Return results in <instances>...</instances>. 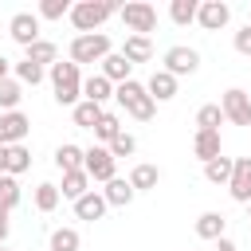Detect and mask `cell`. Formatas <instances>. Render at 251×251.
<instances>
[{
	"label": "cell",
	"instance_id": "obj_34",
	"mask_svg": "<svg viewBox=\"0 0 251 251\" xmlns=\"http://www.w3.org/2000/svg\"><path fill=\"white\" fill-rule=\"evenodd\" d=\"M0 204H4L8 212L20 204V184H16V176H8V173L0 176Z\"/></svg>",
	"mask_w": 251,
	"mask_h": 251
},
{
	"label": "cell",
	"instance_id": "obj_29",
	"mask_svg": "<svg viewBox=\"0 0 251 251\" xmlns=\"http://www.w3.org/2000/svg\"><path fill=\"white\" fill-rule=\"evenodd\" d=\"M204 176H208L212 184H227V180H231V157H216V161H208V165H204Z\"/></svg>",
	"mask_w": 251,
	"mask_h": 251
},
{
	"label": "cell",
	"instance_id": "obj_9",
	"mask_svg": "<svg viewBox=\"0 0 251 251\" xmlns=\"http://www.w3.org/2000/svg\"><path fill=\"white\" fill-rule=\"evenodd\" d=\"M8 35L27 51L31 43H39V16H31V12H16L12 24H8Z\"/></svg>",
	"mask_w": 251,
	"mask_h": 251
},
{
	"label": "cell",
	"instance_id": "obj_23",
	"mask_svg": "<svg viewBox=\"0 0 251 251\" xmlns=\"http://www.w3.org/2000/svg\"><path fill=\"white\" fill-rule=\"evenodd\" d=\"M90 176L78 169V173H63V188H59V196H67V200H78V196H86L90 188Z\"/></svg>",
	"mask_w": 251,
	"mask_h": 251
},
{
	"label": "cell",
	"instance_id": "obj_1",
	"mask_svg": "<svg viewBox=\"0 0 251 251\" xmlns=\"http://www.w3.org/2000/svg\"><path fill=\"white\" fill-rule=\"evenodd\" d=\"M51 86H55V102L59 106H78L82 102V71L75 63H51Z\"/></svg>",
	"mask_w": 251,
	"mask_h": 251
},
{
	"label": "cell",
	"instance_id": "obj_16",
	"mask_svg": "<svg viewBox=\"0 0 251 251\" xmlns=\"http://www.w3.org/2000/svg\"><path fill=\"white\" fill-rule=\"evenodd\" d=\"M192 153L208 165V161H216L220 157V133H212V129H196V137H192Z\"/></svg>",
	"mask_w": 251,
	"mask_h": 251
},
{
	"label": "cell",
	"instance_id": "obj_19",
	"mask_svg": "<svg viewBox=\"0 0 251 251\" xmlns=\"http://www.w3.org/2000/svg\"><path fill=\"white\" fill-rule=\"evenodd\" d=\"M157 180H161V169H157V165H133V173H129V188H133V192L157 188Z\"/></svg>",
	"mask_w": 251,
	"mask_h": 251
},
{
	"label": "cell",
	"instance_id": "obj_4",
	"mask_svg": "<svg viewBox=\"0 0 251 251\" xmlns=\"http://www.w3.org/2000/svg\"><path fill=\"white\" fill-rule=\"evenodd\" d=\"M110 55V35L94 31V35H75L71 39V63H102Z\"/></svg>",
	"mask_w": 251,
	"mask_h": 251
},
{
	"label": "cell",
	"instance_id": "obj_11",
	"mask_svg": "<svg viewBox=\"0 0 251 251\" xmlns=\"http://www.w3.org/2000/svg\"><path fill=\"white\" fill-rule=\"evenodd\" d=\"M200 67V55L192 51V47H169L165 51V67L161 71H169L173 78H180V75H192Z\"/></svg>",
	"mask_w": 251,
	"mask_h": 251
},
{
	"label": "cell",
	"instance_id": "obj_21",
	"mask_svg": "<svg viewBox=\"0 0 251 251\" xmlns=\"http://www.w3.org/2000/svg\"><path fill=\"white\" fill-rule=\"evenodd\" d=\"M122 55H126V63L133 67V63H145L149 55H153V43L145 39V35H129L126 39V47H122Z\"/></svg>",
	"mask_w": 251,
	"mask_h": 251
},
{
	"label": "cell",
	"instance_id": "obj_17",
	"mask_svg": "<svg viewBox=\"0 0 251 251\" xmlns=\"http://www.w3.org/2000/svg\"><path fill=\"white\" fill-rule=\"evenodd\" d=\"M110 94H114V82H110V78H102V75H90V78H82V98H86V102L102 106Z\"/></svg>",
	"mask_w": 251,
	"mask_h": 251
},
{
	"label": "cell",
	"instance_id": "obj_31",
	"mask_svg": "<svg viewBox=\"0 0 251 251\" xmlns=\"http://www.w3.org/2000/svg\"><path fill=\"white\" fill-rule=\"evenodd\" d=\"M196 8H200L196 0H173V4H169V16H173V24H180V27H184V24H192V20H196Z\"/></svg>",
	"mask_w": 251,
	"mask_h": 251
},
{
	"label": "cell",
	"instance_id": "obj_15",
	"mask_svg": "<svg viewBox=\"0 0 251 251\" xmlns=\"http://www.w3.org/2000/svg\"><path fill=\"white\" fill-rule=\"evenodd\" d=\"M106 208H110V204H106V200H102V192H94V188H90L86 196H78V200H75V216H78V220H102V216H106Z\"/></svg>",
	"mask_w": 251,
	"mask_h": 251
},
{
	"label": "cell",
	"instance_id": "obj_3",
	"mask_svg": "<svg viewBox=\"0 0 251 251\" xmlns=\"http://www.w3.org/2000/svg\"><path fill=\"white\" fill-rule=\"evenodd\" d=\"M114 98H118V106L126 110V114H133L137 122H149L153 114H157V102L149 98V90L141 86V82H122V86H114Z\"/></svg>",
	"mask_w": 251,
	"mask_h": 251
},
{
	"label": "cell",
	"instance_id": "obj_33",
	"mask_svg": "<svg viewBox=\"0 0 251 251\" xmlns=\"http://www.w3.org/2000/svg\"><path fill=\"white\" fill-rule=\"evenodd\" d=\"M94 133H98V137L110 145V141L122 133V122H118V114H106V110H102V118H98V126H94Z\"/></svg>",
	"mask_w": 251,
	"mask_h": 251
},
{
	"label": "cell",
	"instance_id": "obj_36",
	"mask_svg": "<svg viewBox=\"0 0 251 251\" xmlns=\"http://www.w3.org/2000/svg\"><path fill=\"white\" fill-rule=\"evenodd\" d=\"M106 149H110V157L118 161V157H129V153L137 149V141H133V133H126V129H122V133H118V137H114Z\"/></svg>",
	"mask_w": 251,
	"mask_h": 251
},
{
	"label": "cell",
	"instance_id": "obj_39",
	"mask_svg": "<svg viewBox=\"0 0 251 251\" xmlns=\"http://www.w3.org/2000/svg\"><path fill=\"white\" fill-rule=\"evenodd\" d=\"M216 251H239V247H235V243L224 235V239H216Z\"/></svg>",
	"mask_w": 251,
	"mask_h": 251
},
{
	"label": "cell",
	"instance_id": "obj_43",
	"mask_svg": "<svg viewBox=\"0 0 251 251\" xmlns=\"http://www.w3.org/2000/svg\"><path fill=\"white\" fill-rule=\"evenodd\" d=\"M0 220H8V208H4V204H0Z\"/></svg>",
	"mask_w": 251,
	"mask_h": 251
},
{
	"label": "cell",
	"instance_id": "obj_14",
	"mask_svg": "<svg viewBox=\"0 0 251 251\" xmlns=\"http://www.w3.org/2000/svg\"><path fill=\"white\" fill-rule=\"evenodd\" d=\"M129 71H133V67L126 63V55H122V51H110V55L102 59V71H98V75L122 86V82H129Z\"/></svg>",
	"mask_w": 251,
	"mask_h": 251
},
{
	"label": "cell",
	"instance_id": "obj_12",
	"mask_svg": "<svg viewBox=\"0 0 251 251\" xmlns=\"http://www.w3.org/2000/svg\"><path fill=\"white\" fill-rule=\"evenodd\" d=\"M227 20H231V8H227L224 0H204V4L196 8V24H200L204 31H220Z\"/></svg>",
	"mask_w": 251,
	"mask_h": 251
},
{
	"label": "cell",
	"instance_id": "obj_32",
	"mask_svg": "<svg viewBox=\"0 0 251 251\" xmlns=\"http://www.w3.org/2000/svg\"><path fill=\"white\" fill-rule=\"evenodd\" d=\"M55 55H59V51H55V43L39 39V43H31V47H27V55H24V59H27V63H35V67H43V63H55Z\"/></svg>",
	"mask_w": 251,
	"mask_h": 251
},
{
	"label": "cell",
	"instance_id": "obj_7",
	"mask_svg": "<svg viewBox=\"0 0 251 251\" xmlns=\"http://www.w3.org/2000/svg\"><path fill=\"white\" fill-rule=\"evenodd\" d=\"M220 110H224V118H227V122H235V126H247V129H251V94H247V90H239V86L224 90Z\"/></svg>",
	"mask_w": 251,
	"mask_h": 251
},
{
	"label": "cell",
	"instance_id": "obj_44",
	"mask_svg": "<svg viewBox=\"0 0 251 251\" xmlns=\"http://www.w3.org/2000/svg\"><path fill=\"white\" fill-rule=\"evenodd\" d=\"M247 220H251V200H247Z\"/></svg>",
	"mask_w": 251,
	"mask_h": 251
},
{
	"label": "cell",
	"instance_id": "obj_8",
	"mask_svg": "<svg viewBox=\"0 0 251 251\" xmlns=\"http://www.w3.org/2000/svg\"><path fill=\"white\" fill-rule=\"evenodd\" d=\"M27 129H31V118H27V114H20V110L0 114V145H4V149H8V145H24Z\"/></svg>",
	"mask_w": 251,
	"mask_h": 251
},
{
	"label": "cell",
	"instance_id": "obj_26",
	"mask_svg": "<svg viewBox=\"0 0 251 251\" xmlns=\"http://www.w3.org/2000/svg\"><path fill=\"white\" fill-rule=\"evenodd\" d=\"M31 169V153L24 149V145H8V176H20V173H27Z\"/></svg>",
	"mask_w": 251,
	"mask_h": 251
},
{
	"label": "cell",
	"instance_id": "obj_30",
	"mask_svg": "<svg viewBox=\"0 0 251 251\" xmlns=\"http://www.w3.org/2000/svg\"><path fill=\"white\" fill-rule=\"evenodd\" d=\"M35 208L39 212H55L59 208V184H35Z\"/></svg>",
	"mask_w": 251,
	"mask_h": 251
},
{
	"label": "cell",
	"instance_id": "obj_2",
	"mask_svg": "<svg viewBox=\"0 0 251 251\" xmlns=\"http://www.w3.org/2000/svg\"><path fill=\"white\" fill-rule=\"evenodd\" d=\"M114 12H118V4H110V0H78V4H71V24L78 27V35H94Z\"/></svg>",
	"mask_w": 251,
	"mask_h": 251
},
{
	"label": "cell",
	"instance_id": "obj_10",
	"mask_svg": "<svg viewBox=\"0 0 251 251\" xmlns=\"http://www.w3.org/2000/svg\"><path fill=\"white\" fill-rule=\"evenodd\" d=\"M227 192H231V200H239V204L251 200V157H235V161H231Z\"/></svg>",
	"mask_w": 251,
	"mask_h": 251
},
{
	"label": "cell",
	"instance_id": "obj_27",
	"mask_svg": "<svg viewBox=\"0 0 251 251\" xmlns=\"http://www.w3.org/2000/svg\"><path fill=\"white\" fill-rule=\"evenodd\" d=\"M78 247H82V239H78L75 227H55L51 231V251H78Z\"/></svg>",
	"mask_w": 251,
	"mask_h": 251
},
{
	"label": "cell",
	"instance_id": "obj_40",
	"mask_svg": "<svg viewBox=\"0 0 251 251\" xmlns=\"http://www.w3.org/2000/svg\"><path fill=\"white\" fill-rule=\"evenodd\" d=\"M4 169H8V149L0 145V176H4Z\"/></svg>",
	"mask_w": 251,
	"mask_h": 251
},
{
	"label": "cell",
	"instance_id": "obj_42",
	"mask_svg": "<svg viewBox=\"0 0 251 251\" xmlns=\"http://www.w3.org/2000/svg\"><path fill=\"white\" fill-rule=\"evenodd\" d=\"M4 78H8V59L0 55V82H4Z\"/></svg>",
	"mask_w": 251,
	"mask_h": 251
},
{
	"label": "cell",
	"instance_id": "obj_37",
	"mask_svg": "<svg viewBox=\"0 0 251 251\" xmlns=\"http://www.w3.org/2000/svg\"><path fill=\"white\" fill-rule=\"evenodd\" d=\"M16 82H20V86H24V82H31V86L43 82V67H35V63H27V59L16 63Z\"/></svg>",
	"mask_w": 251,
	"mask_h": 251
},
{
	"label": "cell",
	"instance_id": "obj_18",
	"mask_svg": "<svg viewBox=\"0 0 251 251\" xmlns=\"http://www.w3.org/2000/svg\"><path fill=\"white\" fill-rule=\"evenodd\" d=\"M224 227H227V220H224L220 212H204V216L196 220V235H200V239H212V243L224 239Z\"/></svg>",
	"mask_w": 251,
	"mask_h": 251
},
{
	"label": "cell",
	"instance_id": "obj_6",
	"mask_svg": "<svg viewBox=\"0 0 251 251\" xmlns=\"http://www.w3.org/2000/svg\"><path fill=\"white\" fill-rule=\"evenodd\" d=\"M114 169H118V161L110 157V149H106V145H94V149H86V153H82V173H86L90 180H102V184H106V180H114V176H118Z\"/></svg>",
	"mask_w": 251,
	"mask_h": 251
},
{
	"label": "cell",
	"instance_id": "obj_25",
	"mask_svg": "<svg viewBox=\"0 0 251 251\" xmlns=\"http://www.w3.org/2000/svg\"><path fill=\"white\" fill-rule=\"evenodd\" d=\"M71 114H75V126L94 129V126H98V118H102V106H94V102H86V98H82V102H78Z\"/></svg>",
	"mask_w": 251,
	"mask_h": 251
},
{
	"label": "cell",
	"instance_id": "obj_20",
	"mask_svg": "<svg viewBox=\"0 0 251 251\" xmlns=\"http://www.w3.org/2000/svg\"><path fill=\"white\" fill-rule=\"evenodd\" d=\"M102 200H106V204H114V208H126V204L133 200V188H129V180H122V176L106 180V192H102Z\"/></svg>",
	"mask_w": 251,
	"mask_h": 251
},
{
	"label": "cell",
	"instance_id": "obj_45",
	"mask_svg": "<svg viewBox=\"0 0 251 251\" xmlns=\"http://www.w3.org/2000/svg\"><path fill=\"white\" fill-rule=\"evenodd\" d=\"M0 251H8V247H0Z\"/></svg>",
	"mask_w": 251,
	"mask_h": 251
},
{
	"label": "cell",
	"instance_id": "obj_13",
	"mask_svg": "<svg viewBox=\"0 0 251 251\" xmlns=\"http://www.w3.org/2000/svg\"><path fill=\"white\" fill-rule=\"evenodd\" d=\"M145 90H149L153 102H169V98H176V78L169 71H153L149 82H145Z\"/></svg>",
	"mask_w": 251,
	"mask_h": 251
},
{
	"label": "cell",
	"instance_id": "obj_35",
	"mask_svg": "<svg viewBox=\"0 0 251 251\" xmlns=\"http://www.w3.org/2000/svg\"><path fill=\"white\" fill-rule=\"evenodd\" d=\"M39 16H43V20H63V16H71V0H39Z\"/></svg>",
	"mask_w": 251,
	"mask_h": 251
},
{
	"label": "cell",
	"instance_id": "obj_5",
	"mask_svg": "<svg viewBox=\"0 0 251 251\" xmlns=\"http://www.w3.org/2000/svg\"><path fill=\"white\" fill-rule=\"evenodd\" d=\"M118 16H122V24H126L133 35H145V39H149V31H157V8L145 4V0H133V4L118 8Z\"/></svg>",
	"mask_w": 251,
	"mask_h": 251
},
{
	"label": "cell",
	"instance_id": "obj_38",
	"mask_svg": "<svg viewBox=\"0 0 251 251\" xmlns=\"http://www.w3.org/2000/svg\"><path fill=\"white\" fill-rule=\"evenodd\" d=\"M235 51H239V55H251V24L235 31Z\"/></svg>",
	"mask_w": 251,
	"mask_h": 251
},
{
	"label": "cell",
	"instance_id": "obj_22",
	"mask_svg": "<svg viewBox=\"0 0 251 251\" xmlns=\"http://www.w3.org/2000/svg\"><path fill=\"white\" fill-rule=\"evenodd\" d=\"M82 153H86V149H78V145L67 141V145L55 149V165H59L63 173H78V169H82Z\"/></svg>",
	"mask_w": 251,
	"mask_h": 251
},
{
	"label": "cell",
	"instance_id": "obj_24",
	"mask_svg": "<svg viewBox=\"0 0 251 251\" xmlns=\"http://www.w3.org/2000/svg\"><path fill=\"white\" fill-rule=\"evenodd\" d=\"M20 98H24V86H20L16 78H4V82H0V114H12V110L20 106Z\"/></svg>",
	"mask_w": 251,
	"mask_h": 251
},
{
	"label": "cell",
	"instance_id": "obj_41",
	"mask_svg": "<svg viewBox=\"0 0 251 251\" xmlns=\"http://www.w3.org/2000/svg\"><path fill=\"white\" fill-rule=\"evenodd\" d=\"M4 239H8V220H0V247H4Z\"/></svg>",
	"mask_w": 251,
	"mask_h": 251
},
{
	"label": "cell",
	"instance_id": "obj_28",
	"mask_svg": "<svg viewBox=\"0 0 251 251\" xmlns=\"http://www.w3.org/2000/svg\"><path fill=\"white\" fill-rule=\"evenodd\" d=\"M220 122H224V110H220L216 102H208V106H200V110H196V126H200V129L220 133Z\"/></svg>",
	"mask_w": 251,
	"mask_h": 251
}]
</instances>
